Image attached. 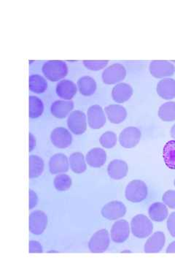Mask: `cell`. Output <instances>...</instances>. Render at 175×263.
Returning a JSON list of instances; mask_svg holds the SVG:
<instances>
[{
    "mask_svg": "<svg viewBox=\"0 0 175 263\" xmlns=\"http://www.w3.org/2000/svg\"><path fill=\"white\" fill-rule=\"evenodd\" d=\"M131 229L133 235L137 238H145L152 234L153 224L146 216L139 214L131 220Z\"/></svg>",
    "mask_w": 175,
    "mask_h": 263,
    "instance_id": "obj_1",
    "label": "cell"
},
{
    "mask_svg": "<svg viewBox=\"0 0 175 263\" xmlns=\"http://www.w3.org/2000/svg\"><path fill=\"white\" fill-rule=\"evenodd\" d=\"M148 193L146 183L140 180H134L129 183L126 186L125 195L126 200L129 202H140L146 199Z\"/></svg>",
    "mask_w": 175,
    "mask_h": 263,
    "instance_id": "obj_2",
    "label": "cell"
},
{
    "mask_svg": "<svg viewBox=\"0 0 175 263\" xmlns=\"http://www.w3.org/2000/svg\"><path fill=\"white\" fill-rule=\"evenodd\" d=\"M67 66L64 62H48L43 67V74L51 81H58L63 79L67 75Z\"/></svg>",
    "mask_w": 175,
    "mask_h": 263,
    "instance_id": "obj_3",
    "label": "cell"
},
{
    "mask_svg": "<svg viewBox=\"0 0 175 263\" xmlns=\"http://www.w3.org/2000/svg\"><path fill=\"white\" fill-rule=\"evenodd\" d=\"M110 243L108 231L102 229L92 235L88 243V248L92 253H103L108 249Z\"/></svg>",
    "mask_w": 175,
    "mask_h": 263,
    "instance_id": "obj_4",
    "label": "cell"
},
{
    "mask_svg": "<svg viewBox=\"0 0 175 263\" xmlns=\"http://www.w3.org/2000/svg\"><path fill=\"white\" fill-rule=\"evenodd\" d=\"M48 226V216L42 211L37 210L30 214L29 218V231L34 235H41Z\"/></svg>",
    "mask_w": 175,
    "mask_h": 263,
    "instance_id": "obj_5",
    "label": "cell"
},
{
    "mask_svg": "<svg viewBox=\"0 0 175 263\" xmlns=\"http://www.w3.org/2000/svg\"><path fill=\"white\" fill-rule=\"evenodd\" d=\"M126 75V71L124 66L114 64L105 69L102 74V79L105 84H115L124 80Z\"/></svg>",
    "mask_w": 175,
    "mask_h": 263,
    "instance_id": "obj_6",
    "label": "cell"
},
{
    "mask_svg": "<svg viewBox=\"0 0 175 263\" xmlns=\"http://www.w3.org/2000/svg\"><path fill=\"white\" fill-rule=\"evenodd\" d=\"M67 125L70 131L74 134H83L87 128L86 115L81 110H74L69 115L67 120Z\"/></svg>",
    "mask_w": 175,
    "mask_h": 263,
    "instance_id": "obj_7",
    "label": "cell"
},
{
    "mask_svg": "<svg viewBox=\"0 0 175 263\" xmlns=\"http://www.w3.org/2000/svg\"><path fill=\"white\" fill-rule=\"evenodd\" d=\"M126 207L120 201L108 202L102 209V215L108 220H117L125 216Z\"/></svg>",
    "mask_w": 175,
    "mask_h": 263,
    "instance_id": "obj_8",
    "label": "cell"
},
{
    "mask_svg": "<svg viewBox=\"0 0 175 263\" xmlns=\"http://www.w3.org/2000/svg\"><path fill=\"white\" fill-rule=\"evenodd\" d=\"M142 133L138 128L130 127L121 132L119 136L120 144L124 148H134L141 139Z\"/></svg>",
    "mask_w": 175,
    "mask_h": 263,
    "instance_id": "obj_9",
    "label": "cell"
},
{
    "mask_svg": "<svg viewBox=\"0 0 175 263\" xmlns=\"http://www.w3.org/2000/svg\"><path fill=\"white\" fill-rule=\"evenodd\" d=\"M111 238L116 243H124L129 238L130 235V227L129 222L126 220L115 221L111 229Z\"/></svg>",
    "mask_w": 175,
    "mask_h": 263,
    "instance_id": "obj_10",
    "label": "cell"
},
{
    "mask_svg": "<svg viewBox=\"0 0 175 263\" xmlns=\"http://www.w3.org/2000/svg\"><path fill=\"white\" fill-rule=\"evenodd\" d=\"M88 125L91 129H99L106 123V117L103 109L99 105H92L88 110Z\"/></svg>",
    "mask_w": 175,
    "mask_h": 263,
    "instance_id": "obj_11",
    "label": "cell"
},
{
    "mask_svg": "<svg viewBox=\"0 0 175 263\" xmlns=\"http://www.w3.org/2000/svg\"><path fill=\"white\" fill-rule=\"evenodd\" d=\"M53 144L59 148H65L72 144V135L64 127H57L53 129L51 135Z\"/></svg>",
    "mask_w": 175,
    "mask_h": 263,
    "instance_id": "obj_12",
    "label": "cell"
},
{
    "mask_svg": "<svg viewBox=\"0 0 175 263\" xmlns=\"http://www.w3.org/2000/svg\"><path fill=\"white\" fill-rule=\"evenodd\" d=\"M174 71V66L170 62L155 61L151 62L150 65V74L157 79L173 76Z\"/></svg>",
    "mask_w": 175,
    "mask_h": 263,
    "instance_id": "obj_13",
    "label": "cell"
},
{
    "mask_svg": "<svg viewBox=\"0 0 175 263\" xmlns=\"http://www.w3.org/2000/svg\"><path fill=\"white\" fill-rule=\"evenodd\" d=\"M165 242V234L163 232H157L147 240L144 251L145 253H159L164 248Z\"/></svg>",
    "mask_w": 175,
    "mask_h": 263,
    "instance_id": "obj_14",
    "label": "cell"
},
{
    "mask_svg": "<svg viewBox=\"0 0 175 263\" xmlns=\"http://www.w3.org/2000/svg\"><path fill=\"white\" fill-rule=\"evenodd\" d=\"M129 167L124 161L115 160L109 164L107 167V173L111 179L114 180H121L127 176Z\"/></svg>",
    "mask_w": 175,
    "mask_h": 263,
    "instance_id": "obj_15",
    "label": "cell"
},
{
    "mask_svg": "<svg viewBox=\"0 0 175 263\" xmlns=\"http://www.w3.org/2000/svg\"><path fill=\"white\" fill-rule=\"evenodd\" d=\"M50 172L52 174H60L66 173L69 170V161L63 154H56L49 161Z\"/></svg>",
    "mask_w": 175,
    "mask_h": 263,
    "instance_id": "obj_16",
    "label": "cell"
},
{
    "mask_svg": "<svg viewBox=\"0 0 175 263\" xmlns=\"http://www.w3.org/2000/svg\"><path fill=\"white\" fill-rule=\"evenodd\" d=\"M157 93L164 100H169L175 98V80L165 79L159 81L157 86Z\"/></svg>",
    "mask_w": 175,
    "mask_h": 263,
    "instance_id": "obj_17",
    "label": "cell"
},
{
    "mask_svg": "<svg viewBox=\"0 0 175 263\" xmlns=\"http://www.w3.org/2000/svg\"><path fill=\"white\" fill-rule=\"evenodd\" d=\"M133 95V89L130 85L121 83L116 85L112 91V96L116 103H124Z\"/></svg>",
    "mask_w": 175,
    "mask_h": 263,
    "instance_id": "obj_18",
    "label": "cell"
},
{
    "mask_svg": "<svg viewBox=\"0 0 175 263\" xmlns=\"http://www.w3.org/2000/svg\"><path fill=\"white\" fill-rule=\"evenodd\" d=\"M107 160V154L100 148H93L88 152L86 155V162L88 165L92 167H101Z\"/></svg>",
    "mask_w": 175,
    "mask_h": 263,
    "instance_id": "obj_19",
    "label": "cell"
},
{
    "mask_svg": "<svg viewBox=\"0 0 175 263\" xmlns=\"http://www.w3.org/2000/svg\"><path fill=\"white\" fill-rule=\"evenodd\" d=\"M105 113L109 120L113 124H120L124 122L127 117V112L124 107L120 105H110L105 108Z\"/></svg>",
    "mask_w": 175,
    "mask_h": 263,
    "instance_id": "obj_20",
    "label": "cell"
},
{
    "mask_svg": "<svg viewBox=\"0 0 175 263\" xmlns=\"http://www.w3.org/2000/svg\"><path fill=\"white\" fill-rule=\"evenodd\" d=\"M74 108L73 102L57 100L52 104L51 114L58 119H65Z\"/></svg>",
    "mask_w": 175,
    "mask_h": 263,
    "instance_id": "obj_21",
    "label": "cell"
},
{
    "mask_svg": "<svg viewBox=\"0 0 175 263\" xmlns=\"http://www.w3.org/2000/svg\"><path fill=\"white\" fill-rule=\"evenodd\" d=\"M56 93L60 98L69 100L77 93V86L72 81H62L57 85Z\"/></svg>",
    "mask_w": 175,
    "mask_h": 263,
    "instance_id": "obj_22",
    "label": "cell"
},
{
    "mask_svg": "<svg viewBox=\"0 0 175 263\" xmlns=\"http://www.w3.org/2000/svg\"><path fill=\"white\" fill-rule=\"evenodd\" d=\"M148 214L152 221L161 222L167 218L169 212L165 204L162 202H155L149 208Z\"/></svg>",
    "mask_w": 175,
    "mask_h": 263,
    "instance_id": "obj_23",
    "label": "cell"
},
{
    "mask_svg": "<svg viewBox=\"0 0 175 263\" xmlns=\"http://www.w3.org/2000/svg\"><path fill=\"white\" fill-rule=\"evenodd\" d=\"M29 160V179L39 177L44 171V162L37 155H31Z\"/></svg>",
    "mask_w": 175,
    "mask_h": 263,
    "instance_id": "obj_24",
    "label": "cell"
},
{
    "mask_svg": "<svg viewBox=\"0 0 175 263\" xmlns=\"http://www.w3.org/2000/svg\"><path fill=\"white\" fill-rule=\"evenodd\" d=\"M80 93L84 96H91L96 89V81L89 76H84L77 81Z\"/></svg>",
    "mask_w": 175,
    "mask_h": 263,
    "instance_id": "obj_25",
    "label": "cell"
},
{
    "mask_svg": "<svg viewBox=\"0 0 175 263\" xmlns=\"http://www.w3.org/2000/svg\"><path fill=\"white\" fill-rule=\"evenodd\" d=\"M71 169L74 174H83L86 171V164L82 153L75 152L69 157Z\"/></svg>",
    "mask_w": 175,
    "mask_h": 263,
    "instance_id": "obj_26",
    "label": "cell"
},
{
    "mask_svg": "<svg viewBox=\"0 0 175 263\" xmlns=\"http://www.w3.org/2000/svg\"><path fill=\"white\" fill-rule=\"evenodd\" d=\"M164 162L169 168L175 170V140L166 143L163 151Z\"/></svg>",
    "mask_w": 175,
    "mask_h": 263,
    "instance_id": "obj_27",
    "label": "cell"
},
{
    "mask_svg": "<svg viewBox=\"0 0 175 263\" xmlns=\"http://www.w3.org/2000/svg\"><path fill=\"white\" fill-rule=\"evenodd\" d=\"M159 117L164 122H173L175 120V102H168L163 104L159 110Z\"/></svg>",
    "mask_w": 175,
    "mask_h": 263,
    "instance_id": "obj_28",
    "label": "cell"
},
{
    "mask_svg": "<svg viewBox=\"0 0 175 263\" xmlns=\"http://www.w3.org/2000/svg\"><path fill=\"white\" fill-rule=\"evenodd\" d=\"M48 88L47 81L39 75H33L29 77V89L33 92L41 94Z\"/></svg>",
    "mask_w": 175,
    "mask_h": 263,
    "instance_id": "obj_29",
    "label": "cell"
},
{
    "mask_svg": "<svg viewBox=\"0 0 175 263\" xmlns=\"http://www.w3.org/2000/svg\"><path fill=\"white\" fill-rule=\"evenodd\" d=\"M29 117L36 119L41 117L44 110L43 102L37 97H29Z\"/></svg>",
    "mask_w": 175,
    "mask_h": 263,
    "instance_id": "obj_30",
    "label": "cell"
},
{
    "mask_svg": "<svg viewBox=\"0 0 175 263\" xmlns=\"http://www.w3.org/2000/svg\"><path fill=\"white\" fill-rule=\"evenodd\" d=\"M54 186L60 192L67 191L72 186V179L67 174H60L55 178Z\"/></svg>",
    "mask_w": 175,
    "mask_h": 263,
    "instance_id": "obj_31",
    "label": "cell"
},
{
    "mask_svg": "<svg viewBox=\"0 0 175 263\" xmlns=\"http://www.w3.org/2000/svg\"><path fill=\"white\" fill-rule=\"evenodd\" d=\"M100 143L104 148H112L117 143V136L112 132L108 131L104 133L100 140Z\"/></svg>",
    "mask_w": 175,
    "mask_h": 263,
    "instance_id": "obj_32",
    "label": "cell"
},
{
    "mask_svg": "<svg viewBox=\"0 0 175 263\" xmlns=\"http://www.w3.org/2000/svg\"><path fill=\"white\" fill-rule=\"evenodd\" d=\"M162 201L169 209H175V191L169 190L164 194L162 197Z\"/></svg>",
    "mask_w": 175,
    "mask_h": 263,
    "instance_id": "obj_33",
    "label": "cell"
},
{
    "mask_svg": "<svg viewBox=\"0 0 175 263\" xmlns=\"http://www.w3.org/2000/svg\"><path fill=\"white\" fill-rule=\"evenodd\" d=\"M86 68L91 70H100L105 68L107 65V61H85L83 62Z\"/></svg>",
    "mask_w": 175,
    "mask_h": 263,
    "instance_id": "obj_34",
    "label": "cell"
},
{
    "mask_svg": "<svg viewBox=\"0 0 175 263\" xmlns=\"http://www.w3.org/2000/svg\"><path fill=\"white\" fill-rule=\"evenodd\" d=\"M167 229L173 238H175V212H172L167 219Z\"/></svg>",
    "mask_w": 175,
    "mask_h": 263,
    "instance_id": "obj_35",
    "label": "cell"
},
{
    "mask_svg": "<svg viewBox=\"0 0 175 263\" xmlns=\"http://www.w3.org/2000/svg\"><path fill=\"white\" fill-rule=\"evenodd\" d=\"M29 253H42L43 252V247L36 240H30L29 243Z\"/></svg>",
    "mask_w": 175,
    "mask_h": 263,
    "instance_id": "obj_36",
    "label": "cell"
},
{
    "mask_svg": "<svg viewBox=\"0 0 175 263\" xmlns=\"http://www.w3.org/2000/svg\"><path fill=\"white\" fill-rule=\"evenodd\" d=\"M29 209H34L36 205H37L38 202V197L37 194L34 193L32 190H29Z\"/></svg>",
    "mask_w": 175,
    "mask_h": 263,
    "instance_id": "obj_37",
    "label": "cell"
},
{
    "mask_svg": "<svg viewBox=\"0 0 175 263\" xmlns=\"http://www.w3.org/2000/svg\"><path fill=\"white\" fill-rule=\"evenodd\" d=\"M36 146V138L32 133H29V152H32L33 148Z\"/></svg>",
    "mask_w": 175,
    "mask_h": 263,
    "instance_id": "obj_38",
    "label": "cell"
},
{
    "mask_svg": "<svg viewBox=\"0 0 175 263\" xmlns=\"http://www.w3.org/2000/svg\"><path fill=\"white\" fill-rule=\"evenodd\" d=\"M166 253H175V241L171 242L166 249Z\"/></svg>",
    "mask_w": 175,
    "mask_h": 263,
    "instance_id": "obj_39",
    "label": "cell"
},
{
    "mask_svg": "<svg viewBox=\"0 0 175 263\" xmlns=\"http://www.w3.org/2000/svg\"><path fill=\"white\" fill-rule=\"evenodd\" d=\"M171 136L175 140V124L171 129Z\"/></svg>",
    "mask_w": 175,
    "mask_h": 263,
    "instance_id": "obj_40",
    "label": "cell"
},
{
    "mask_svg": "<svg viewBox=\"0 0 175 263\" xmlns=\"http://www.w3.org/2000/svg\"><path fill=\"white\" fill-rule=\"evenodd\" d=\"M174 186H175V179H174Z\"/></svg>",
    "mask_w": 175,
    "mask_h": 263,
    "instance_id": "obj_41",
    "label": "cell"
}]
</instances>
